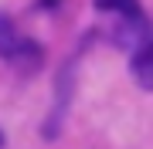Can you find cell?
<instances>
[{
    "label": "cell",
    "instance_id": "7a4b0ae2",
    "mask_svg": "<svg viewBox=\"0 0 153 149\" xmlns=\"http://www.w3.org/2000/svg\"><path fill=\"white\" fill-rule=\"evenodd\" d=\"M129 71H133V78H136L140 88L153 92V41H150V44H143L140 51H133V58H129Z\"/></svg>",
    "mask_w": 153,
    "mask_h": 149
},
{
    "label": "cell",
    "instance_id": "277c9868",
    "mask_svg": "<svg viewBox=\"0 0 153 149\" xmlns=\"http://www.w3.org/2000/svg\"><path fill=\"white\" fill-rule=\"evenodd\" d=\"M14 44H17V31H14V24L7 21L4 14H0V58H4Z\"/></svg>",
    "mask_w": 153,
    "mask_h": 149
},
{
    "label": "cell",
    "instance_id": "8992f818",
    "mask_svg": "<svg viewBox=\"0 0 153 149\" xmlns=\"http://www.w3.org/2000/svg\"><path fill=\"white\" fill-rule=\"evenodd\" d=\"M0 149H4V132H0Z\"/></svg>",
    "mask_w": 153,
    "mask_h": 149
},
{
    "label": "cell",
    "instance_id": "6da1fadb",
    "mask_svg": "<svg viewBox=\"0 0 153 149\" xmlns=\"http://www.w3.org/2000/svg\"><path fill=\"white\" fill-rule=\"evenodd\" d=\"M44 54V51H41V44H34V41H24V37H17V44L10 48V51H7V61H10V65L17 68V71H21V75H31V71H38V68H41V58Z\"/></svg>",
    "mask_w": 153,
    "mask_h": 149
},
{
    "label": "cell",
    "instance_id": "3957f363",
    "mask_svg": "<svg viewBox=\"0 0 153 149\" xmlns=\"http://www.w3.org/2000/svg\"><path fill=\"white\" fill-rule=\"evenodd\" d=\"M95 7L102 14H112L116 21H119V17H140L143 14L136 0H95Z\"/></svg>",
    "mask_w": 153,
    "mask_h": 149
},
{
    "label": "cell",
    "instance_id": "5b68a950",
    "mask_svg": "<svg viewBox=\"0 0 153 149\" xmlns=\"http://www.w3.org/2000/svg\"><path fill=\"white\" fill-rule=\"evenodd\" d=\"M41 7H44V10H51V7H58V0H41Z\"/></svg>",
    "mask_w": 153,
    "mask_h": 149
}]
</instances>
